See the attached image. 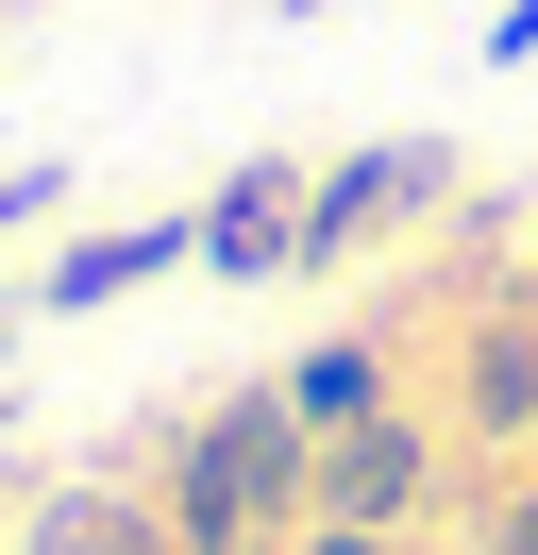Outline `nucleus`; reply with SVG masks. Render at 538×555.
<instances>
[{"label": "nucleus", "mask_w": 538, "mask_h": 555, "mask_svg": "<svg viewBox=\"0 0 538 555\" xmlns=\"http://www.w3.org/2000/svg\"><path fill=\"white\" fill-rule=\"evenodd\" d=\"M303 488H320V421L286 404V387H253V404H219L185 454H168V521H185V555H235L253 521H286Z\"/></svg>", "instance_id": "f257e3e1"}, {"label": "nucleus", "mask_w": 538, "mask_h": 555, "mask_svg": "<svg viewBox=\"0 0 538 555\" xmlns=\"http://www.w3.org/2000/svg\"><path fill=\"white\" fill-rule=\"evenodd\" d=\"M454 185V152L437 135H387V152H336V169H303V270H336L354 236H387L404 203H437Z\"/></svg>", "instance_id": "f03ea898"}, {"label": "nucleus", "mask_w": 538, "mask_h": 555, "mask_svg": "<svg viewBox=\"0 0 538 555\" xmlns=\"http://www.w3.org/2000/svg\"><path fill=\"white\" fill-rule=\"evenodd\" d=\"M202 270H219V286L303 270V169H235L219 203H202Z\"/></svg>", "instance_id": "7ed1b4c3"}, {"label": "nucleus", "mask_w": 538, "mask_h": 555, "mask_svg": "<svg viewBox=\"0 0 538 555\" xmlns=\"http://www.w3.org/2000/svg\"><path fill=\"white\" fill-rule=\"evenodd\" d=\"M421 421H354V438H320V521H404L421 505Z\"/></svg>", "instance_id": "20e7f679"}, {"label": "nucleus", "mask_w": 538, "mask_h": 555, "mask_svg": "<svg viewBox=\"0 0 538 555\" xmlns=\"http://www.w3.org/2000/svg\"><path fill=\"white\" fill-rule=\"evenodd\" d=\"M185 253H202V219H118V236H67L34 304H118V286H152V270H185Z\"/></svg>", "instance_id": "39448f33"}, {"label": "nucleus", "mask_w": 538, "mask_h": 555, "mask_svg": "<svg viewBox=\"0 0 538 555\" xmlns=\"http://www.w3.org/2000/svg\"><path fill=\"white\" fill-rule=\"evenodd\" d=\"M17 555H185V521L118 505V488H51V505L17 521Z\"/></svg>", "instance_id": "423d86ee"}, {"label": "nucleus", "mask_w": 538, "mask_h": 555, "mask_svg": "<svg viewBox=\"0 0 538 555\" xmlns=\"http://www.w3.org/2000/svg\"><path fill=\"white\" fill-rule=\"evenodd\" d=\"M286 404L320 421V438H354V421H387V404H370V353H354V337H320V353H303V371H286Z\"/></svg>", "instance_id": "0eeeda50"}, {"label": "nucleus", "mask_w": 538, "mask_h": 555, "mask_svg": "<svg viewBox=\"0 0 538 555\" xmlns=\"http://www.w3.org/2000/svg\"><path fill=\"white\" fill-rule=\"evenodd\" d=\"M471 421H538V337H488V353H471Z\"/></svg>", "instance_id": "6e6552de"}, {"label": "nucleus", "mask_w": 538, "mask_h": 555, "mask_svg": "<svg viewBox=\"0 0 538 555\" xmlns=\"http://www.w3.org/2000/svg\"><path fill=\"white\" fill-rule=\"evenodd\" d=\"M488 68H538V0H504V17H488Z\"/></svg>", "instance_id": "1a4fd4ad"}, {"label": "nucleus", "mask_w": 538, "mask_h": 555, "mask_svg": "<svg viewBox=\"0 0 538 555\" xmlns=\"http://www.w3.org/2000/svg\"><path fill=\"white\" fill-rule=\"evenodd\" d=\"M51 185H67V169H0V236H17V219L51 203Z\"/></svg>", "instance_id": "9d476101"}, {"label": "nucleus", "mask_w": 538, "mask_h": 555, "mask_svg": "<svg viewBox=\"0 0 538 555\" xmlns=\"http://www.w3.org/2000/svg\"><path fill=\"white\" fill-rule=\"evenodd\" d=\"M303 555H387V521H320V539H303Z\"/></svg>", "instance_id": "9b49d317"}, {"label": "nucleus", "mask_w": 538, "mask_h": 555, "mask_svg": "<svg viewBox=\"0 0 538 555\" xmlns=\"http://www.w3.org/2000/svg\"><path fill=\"white\" fill-rule=\"evenodd\" d=\"M504 555H538V505H522V521H504Z\"/></svg>", "instance_id": "f8f14e48"}, {"label": "nucleus", "mask_w": 538, "mask_h": 555, "mask_svg": "<svg viewBox=\"0 0 538 555\" xmlns=\"http://www.w3.org/2000/svg\"><path fill=\"white\" fill-rule=\"evenodd\" d=\"M235 555H253V539H235Z\"/></svg>", "instance_id": "ddd939ff"}]
</instances>
